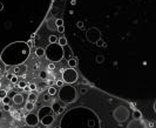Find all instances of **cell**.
<instances>
[{
    "label": "cell",
    "instance_id": "cell-1",
    "mask_svg": "<svg viewBox=\"0 0 156 128\" xmlns=\"http://www.w3.org/2000/svg\"><path fill=\"white\" fill-rule=\"evenodd\" d=\"M31 48L25 42H13L3 51L0 59L7 66H19L27 60Z\"/></svg>",
    "mask_w": 156,
    "mask_h": 128
},
{
    "label": "cell",
    "instance_id": "cell-2",
    "mask_svg": "<svg viewBox=\"0 0 156 128\" xmlns=\"http://www.w3.org/2000/svg\"><path fill=\"white\" fill-rule=\"evenodd\" d=\"M45 55L52 62H59L64 58V49L59 44H51L45 49Z\"/></svg>",
    "mask_w": 156,
    "mask_h": 128
},
{
    "label": "cell",
    "instance_id": "cell-3",
    "mask_svg": "<svg viewBox=\"0 0 156 128\" xmlns=\"http://www.w3.org/2000/svg\"><path fill=\"white\" fill-rule=\"evenodd\" d=\"M61 89L59 91V96H60V100H62L66 104H69V102L75 101L76 99V91L75 88H73L72 86L67 85V86H62L60 87Z\"/></svg>",
    "mask_w": 156,
    "mask_h": 128
},
{
    "label": "cell",
    "instance_id": "cell-4",
    "mask_svg": "<svg viewBox=\"0 0 156 128\" xmlns=\"http://www.w3.org/2000/svg\"><path fill=\"white\" fill-rule=\"evenodd\" d=\"M54 116H55V113L53 112V109L51 107H44L41 108L40 112H39L38 119H39V121L44 126H49L54 121Z\"/></svg>",
    "mask_w": 156,
    "mask_h": 128
},
{
    "label": "cell",
    "instance_id": "cell-5",
    "mask_svg": "<svg viewBox=\"0 0 156 128\" xmlns=\"http://www.w3.org/2000/svg\"><path fill=\"white\" fill-rule=\"evenodd\" d=\"M62 78H64V82H66V84H74L78 80V73L74 71V68L64 69Z\"/></svg>",
    "mask_w": 156,
    "mask_h": 128
},
{
    "label": "cell",
    "instance_id": "cell-6",
    "mask_svg": "<svg viewBox=\"0 0 156 128\" xmlns=\"http://www.w3.org/2000/svg\"><path fill=\"white\" fill-rule=\"evenodd\" d=\"M25 122H26V125L31 126V127H34V126H37L39 123V119H38V115L34 114V113H29V114L25 118Z\"/></svg>",
    "mask_w": 156,
    "mask_h": 128
},
{
    "label": "cell",
    "instance_id": "cell-7",
    "mask_svg": "<svg viewBox=\"0 0 156 128\" xmlns=\"http://www.w3.org/2000/svg\"><path fill=\"white\" fill-rule=\"evenodd\" d=\"M12 100H13V102L15 105H20V104H22V101H24V96H22L21 94H15Z\"/></svg>",
    "mask_w": 156,
    "mask_h": 128
},
{
    "label": "cell",
    "instance_id": "cell-8",
    "mask_svg": "<svg viewBox=\"0 0 156 128\" xmlns=\"http://www.w3.org/2000/svg\"><path fill=\"white\" fill-rule=\"evenodd\" d=\"M68 66H69V68H74L76 65H78V60L76 59H74V58H72V59H68Z\"/></svg>",
    "mask_w": 156,
    "mask_h": 128
},
{
    "label": "cell",
    "instance_id": "cell-9",
    "mask_svg": "<svg viewBox=\"0 0 156 128\" xmlns=\"http://www.w3.org/2000/svg\"><path fill=\"white\" fill-rule=\"evenodd\" d=\"M35 55H37V57H39V58L44 57V55H45V49L42 47L37 48V49H35Z\"/></svg>",
    "mask_w": 156,
    "mask_h": 128
},
{
    "label": "cell",
    "instance_id": "cell-10",
    "mask_svg": "<svg viewBox=\"0 0 156 128\" xmlns=\"http://www.w3.org/2000/svg\"><path fill=\"white\" fill-rule=\"evenodd\" d=\"M38 100V95L37 94H34V93H29V94H28V101L29 102H35Z\"/></svg>",
    "mask_w": 156,
    "mask_h": 128
},
{
    "label": "cell",
    "instance_id": "cell-11",
    "mask_svg": "<svg viewBox=\"0 0 156 128\" xmlns=\"http://www.w3.org/2000/svg\"><path fill=\"white\" fill-rule=\"evenodd\" d=\"M58 42H59V45H60L61 47H64V46L67 45V39H66L65 37H61L60 39H58Z\"/></svg>",
    "mask_w": 156,
    "mask_h": 128
},
{
    "label": "cell",
    "instance_id": "cell-12",
    "mask_svg": "<svg viewBox=\"0 0 156 128\" xmlns=\"http://www.w3.org/2000/svg\"><path fill=\"white\" fill-rule=\"evenodd\" d=\"M25 108H26V111L31 112L32 109H34V104H33V102L27 101V102H26V105H25Z\"/></svg>",
    "mask_w": 156,
    "mask_h": 128
},
{
    "label": "cell",
    "instance_id": "cell-13",
    "mask_svg": "<svg viewBox=\"0 0 156 128\" xmlns=\"http://www.w3.org/2000/svg\"><path fill=\"white\" fill-rule=\"evenodd\" d=\"M55 94H56V89L51 86V87L48 88V95H53V96H54Z\"/></svg>",
    "mask_w": 156,
    "mask_h": 128
},
{
    "label": "cell",
    "instance_id": "cell-14",
    "mask_svg": "<svg viewBox=\"0 0 156 128\" xmlns=\"http://www.w3.org/2000/svg\"><path fill=\"white\" fill-rule=\"evenodd\" d=\"M26 86H27L26 81H19V82H18V87L20 88V89H24Z\"/></svg>",
    "mask_w": 156,
    "mask_h": 128
},
{
    "label": "cell",
    "instance_id": "cell-15",
    "mask_svg": "<svg viewBox=\"0 0 156 128\" xmlns=\"http://www.w3.org/2000/svg\"><path fill=\"white\" fill-rule=\"evenodd\" d=\"M133 115H134V118L135 119H141V116H142V114H141V112L140 111H134Z\"/></svg>",
    "mask_w": 156,
    "mask_h": 128
},
{
    "label": "cell",
    "instance_id": "cell-16",
    "mask_svg": "<svg viewBox=\"0 0 156 128\" xmlns=\"http://www.w3.org/2000/svg\"><path fill=\"white\" fill-rule=\"evenodd\" d=\"M20 74V67L19 66H14V69H13V75H17Z\"/></svg>",
    "mask_w": 156,
    "mask_h": 128
},
{
    "label": "cell",
    "instance_id": "cell-17",
    "mask_svg": "<svg viewBox=\"0 0 156 128\" xmlns=\"http://www.w3.org/2000/svg\"><path fill=\"white\" fill-rule=\"evenodd\" d=\"M39 76H40L42 80H44V79L46 80V79L48 78V73H47V72H44V71H42V72H40V75H39Z\"/></svg>",
    "mask_w": 156,
    "mask_h": 128
},
{
    "label": "cell",
    "instance_id": "cell-18",
    "mask_svg": "<svg viewBox=\"0 0 156 128\" xmlns=\"http://www.w3.org/2000/svg\"><path fill=\"white\" fill-rule=\"evenodd\" d=\"M59 108H60V105L58 104V102H54V104H53V107H52V109H53V112H54V113H56V112H58V109Z\"/></svg>",
    "mask_w": 156,
    "mask_h": 128
},
{
    "label": "cell",
    "instance_id": "cell-19",
    "mask_svg": "<svg viewBox=\"0 0 156 128\" xmlns=\"http://www.w3.org/2000/svg\"><path fill=\"white\" fill-rule=\"evenodd\" d=\"M5 96H7V92H6V89H0V99L3 100Z\"/></svg>",
    "mask_w": 156,
    "mask_h": 128
},
{
    "label": "cell",
    "instance_id": "cell-20",
    "mask_svg": "<svg viewBox=\"0 0 156 128\" xmlns=\"http://www.w3.org/2000/svg\"><path fill=\"white\" fill-rule=\"evenodd\" d=\"M56 41H58V38L55 37V35H51L49 37V42L51 44H56Z\"/></svg>",
    "mask_w": 156,
    "mask_h": 128
},
{
    "label": "cell",
    "instance_id": "cell-21",
    "mask_svg": "<svg viewBox=\"0 0 156 128\" xmlns=\"http://www.w3.org/2000/svg\"><path fill=\"white\" fill-rule=\"evenodd\" d=\"M55 84H56L58 87H62V86L65 85V82H64V80H61V79H58V80L55 81Z\"/></svg>",
    "mask_w": 156,
    "mask_h": 128
},
{
    "label": "cell",
    "instance_id": "cell-22",
    "mask_svg": "<svg viewBox=\"0 0 156 128\" xmlns=\"http://www.w3.org/2000/svg\"><path fill=\"white\" fill-rule=\"evenodd\" d=\"M28 87H29V91H37V88H38L35 84H29Z\"/></svg>",
    "mask_w": 156,
    "mask_h": 128
},
{
    "label": "cell",
    "instance_id": "cell-23",
    "mask_svg": "<svg viewBox=\"0 0 156 128\" xmlns=\"http://www.w3.org/2000/svg\"><path fill=\"white\" fill-rule=\"evenodd\" d=\"M55 25H56V26H64V20H62V19H56Z\"/></svg>",
    "mask_w": 156,
    "mask_h": 128
},
{
    "label": "cell",
    "instance_id": "cell-24",
    "mask_svg": "<svg viewBox=\"0 0 156 128\" xmlns=\"http://www.w3.org/2000/svg\"><path fill=\"white\" fill-rule=\"evenodd\" d=\"M20 67V73H26V71H27V66L26 65H22V66H19Z\"/></svg>",
    "mask_w": 156,
    "mask_h": 128
},
{
    "label": "cell",
    "instance_id": "cell-25",
    "mask_svg": "<svg viewBox=\"0 0 156 128\" xmlns=\"http://www.w3.org/2000/svg\"><path fill=\"white\" fill-rule=\"evenodd\" d=\"M10 80L12 84H15V82H18V76L17 75H12V78H11Z\"/></svg>",
    "mask_w": 156,
    "mask_h": 128
},
{
    "label": "cell",
    "instance_id": "cell-26",
    "mask_svg": "<svg viewBox=\"0 0 156 128\" xmlns=\"http://www.w3.org/2000/svg\"><path fill=\"white\" fill-rule=\"evenodd\" d=\"M10 100H11V99L8 98V96H5V98L3 99V102H4V105H8V104H10Z\"/></svg>",
    "mask_w": 156,
    "mask_h": 128
},
{
    "label": "cell",
    "instance_id": "cell-27",
    "mask_svg": "<svg viewBox=\"0 0 156 128\" xmlns=\"http://www.w3.org/2000/svg\"><path fill=\"white\" fill-rule=\"evenodd\" d=\"M48 69H49V71H54V69H55V65L53 64V62L48 64Z\"/></svg>",
    "mask_w": 156,
    "mask_h": 128
},
{
    "label": "cell",
    "instance_id": "cell-28",
    "mask_svg": "<svg viewBox=\"0 0 156 128\" xmlns=\"http://www.w3.org/2000/svg\"><path fill=\"white\" fill-rule=\"evenodd\" d=\"M65 111H66V108H65V107H60V108L58 109V112L55 113V114H61V113H64Z\"/></svg>",
    "mask_w": 156,
    "mask_h": 128
},
{
    "label": "cell",
    "instance_id": "cell-29",
    "mask_svg": "<svg viewBox=\"0 0 156 128\" xmlns=\"http://www.w3.org/2000/svg\"><path fill=\"white\" fill-rule=\"evenodd\" d=\"M58 32L59 33H64L65 32V26H58Z\"/></svg>",
    "mask_w": 156,
    "mask_h": 128
},
{
    "label": "cell",
    "instance_id": "cell-30",
    "mask_svg": "<svg viewBox=\"0 0 156 128\" xmlns=\"http://www.w3.org/2000/svg\"><path fill=\"white\" fill-rule=\"evenodd\" d=\"M4 109H5V111H11V106H10V104L8 105H5V106H4Z\"/></svg>",
    "mask_w": 156,
    "mask_h": 128
},
{
    "label": "cell",
    "instance_id": "cell-31",
    "mask_svg": "<svg viewBox=\"0 0 156 128\" xmlns=\"http://www.w3.org/2000/svg\"><path fill=\"white\" fill-rule=\"evenodd\" d=\"M78 27H79V28H83V24H82V22H79Z\"/></svg>",
    "mask_w": 156,
    "mask_h": 128
},
{
    "label": "cell",
    "instance_id": "cell-32",
    "mask_svg": "<svg viewBox=\"0 0 156 128\" xmlns=\"http://www.w3.org/2000/svg\"><path fill=\"white\" fill-rule=\"evenodd\" d=\"M86 92H87V91H86V89H85V88H82V89H81V91H80V93H81V94H85V93H86Z\"/></svg>",
    "mask_w": 156,
    "mask_h": 128
},
{
    "label": "cell",
    "instance_id": "cell-33",
    "mask_svg": "<svg viewBox=\"0 0 156 128\" xmlns=\"http://www.w3.org/2000/svg\"><path fill=\"white\" fill-rule=\"evenodd\" d=\"M98 44H99V45H103V46H105V44H103V41H102V40H99V41H98Z\"/></svg>",
    "mask_w": 156,
    "mask_h": 128
},
{
    "label": "cell",
    "instance_id": "cell-34",
    "mask_svg": "<svg viewBox=\"0 0 156 128\" xmlns=\"http://www.w3.org/2000/svg\"><path fill=\"white\" fill-rule=\"evenodd\" d=\"M24 89H25L26 92H31V91H29V87H28V86H26V87H25Z\"/></svg>",
    "mask_w": 156,
    "mask_h": 128
},
{
    "label": "cell",
    "instance_id": "cell-35",
    "mask_svg": "<svg viewBox=\"0 0 156 128\" xmlns=\"http://www.w3.org/2000/svg\"><path fill=\"white\" fill-rule=\"evenodd\" d=\"M3 10H4V5L0 3V11H3Z\"/></svg>",
    "mask_w": 156,
    "mask_h": 128
},
{
    "label": "cell",
    "instance_id": "cell-36",
    "mask_svg": "<svg viewBox=\"0 0 156 128\" xmlns=\"http://www.w3.org/2000/svg\"><path fill=\"white\" fill-rule=\"evenodd\" d=\"M13 115H14V116H17V118H18V116H19V114H18L17 112H15V113H13Z\"/></svg>",
    "mask_w": 156,
    "mask_h": 128
},
{
    "label": "cell",
    "instance_id": "cell-37",
    "mask_svg": "<svg viewBox=\"0 0 156 128\" xmlns=\"http://www.w3.org/2000/svg\"><path fill=\"white\" fill-rule=\"evenodd\" d=\"M0 74H1V68H0Z\"/></svg>",
    "mask_w": 156,
    "mask_h": 128
},
{
    "label": "cell",
    "instance_id": "cell-38",
    "mask_svg": "<svg viewBox=\"0 0 156 128\" xmlns=\"http://www.w3.org/2000/svg\"><path fill=\"white\" fill-rule=\"evenodd\" d=\"M72 1H76V0H72Z\"/></svg>",
    "mask_w": 156,
    "mask_h": 128
},
{
    "label": "cell",
    "instance_id": "cell-39",
    "mask_svg": "<svg viewBox=\"0 0 156 128\" xmlns=\"http://www.w3.org/2000/svg\"><path fill=\"white\" fill-rule=\"evenodd\" d=\"M0 87H1V82H0Z\"/></svg>",
    "mask_w": 156,
    "mask_h": 128
},
{
    "label": "cell",
    "instance_id": "cell-40",
    "mask_svg": "<svg viewBox=\"0 0 156 128\" xmlns=\"http://www.w3.org/2000/svg\"><path fill=\"white\" fill-rule=\"evenodd\" d=\"M55 128H60V127H55Z\"/></svg>",
    "mask_w": 156,
    "mask_h": 128
},
{
    "label": "cell",
    "instance_id": "cell-41",
    "mask_svg": "<svg viewBox=\"0 0 156 128\" xmlns=\"http://www.w3.org/2000/svg\"><path fill=\"white\" fill-rule=\"evenodd\" d=\"M53 1H55V0H53Z\"/></svg>",
    "mask_w": 156,
    "mask_h": 128
}]
</instances>
